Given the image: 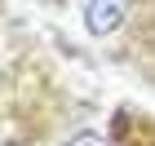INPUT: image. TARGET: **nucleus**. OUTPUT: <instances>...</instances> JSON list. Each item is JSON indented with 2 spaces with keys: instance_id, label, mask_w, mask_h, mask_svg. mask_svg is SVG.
Segmentation results:
<instances>
[{
  "instance_id": "1",
  "label": "nucleus",
  "mask_w": 155,
  "mask_h": 146,
  "mask_svg": "<svg viewBox=\"0 0 155 146\" xmlns=\"http://www.w3.org/2000/svg\"><path fill=\"white\" fill-rule=\"evenodd\" d=\"M124 13H129V0H84V22L93 36H115L120 22H124Z\"/></svg>"
}]
</instances>
